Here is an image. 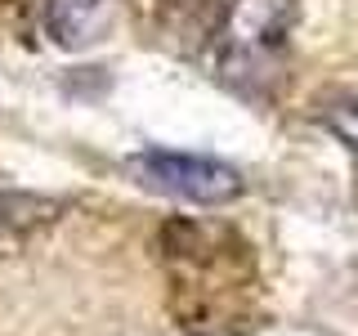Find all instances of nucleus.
I'll use <instances>...</instances> for the list:
<instances>
[{
	"label": "nucleus",
	"mask_w": 358,
	"mask_h": 336,
	"mask_svg": "<svg viewBox=\"0 0 358 336\" xmlns=\"http://www.w3.org/2000/svg\"><path fill=\"white\" fill-rule=\"evenodd\" d=\"M291 27H296V0H229L215 31L220 81L242 94H268L282 76Z\"/></svg>",
	"instance_id": "nucleus-1"
},
{
	"label": "nucleus",
	"mask_w": 358,
	"mask_h": 336,
	"mask_svg": "<svg viewBox=\"0 0 358 336\" xmlns=\"http://www.w3.org/2000/svg\"><path fill=\"white\" fill-rule=\"evenodd\" d=\"M229 229H215V224H197V220H171L162 233V251L166 265H171L175 291H188L193 305H188L184 318H197V309L206 300H220L229 287H238L246 278V246H233Z\"/></svg>",
	"instance_id": "nucleus-2"
},
{
	"label": "nucleus",
	"mask_w": 358,
	"mask_h": 336,
	"mask_svg": "<svg viewBox=\"0 0 358 336\" xmlns=\"http://www.w3.org/2000/svg\"><path fill=\"white\" fill-rule=\"evenodd\" d=\"M126 171L152 193L197 202V206H220V202H233L242 193V175L233 166L215 162V157H197V153L148 148V153H134Z\"/></svg>",
	"instance_id": "nucleus-3"
},
{
	"label": "nucleus",
	"mask_w": 358,
	"mask_h": 336,
	"mask_svg": "<svg viewBox=\"0 0 358 336\" xmlns=\"http://www.w3.org/2000/svg\"><path fill=\"white\" fill-rule=\"evenodd\" d=\"M112 14H117V0H45V27L67 50L103 41Z\"/></svg>",
	"instance_id": "nucleus-4"
},
{
	"label": "nucleus",
	"mask_w": 358,
	"mask_h": 336,
	"mask_svg": "<svg viewBox=\"0 0 358 336\" xmlns=\"http://www.w3.org/2000/svg\"><path fill=\"white\" fill-rule=\"evenodd\" d=\"M229 9V0H162V18L175 36H193V41H206L220 31V18Z\"/></svg>",
	"instance_id": "nucleus-5"
},
{
	"label": "nucleus",
	"mask_w": 358,
	"mask_h": 336,
	"mask_svg": "<svg viewBox=\"0 0 358 336\" xmlns=\"http://www.w3.org/2000/svg\"><path fill=\"white\" fill-rule=\"evenodd\" d=\"M318 126L336 134V139L345 144V153L354 157V166H358V94H336V99H322L318 104Z\"/></svg>",
	"instance_id": "nucleus-6"
}]
</instances>
